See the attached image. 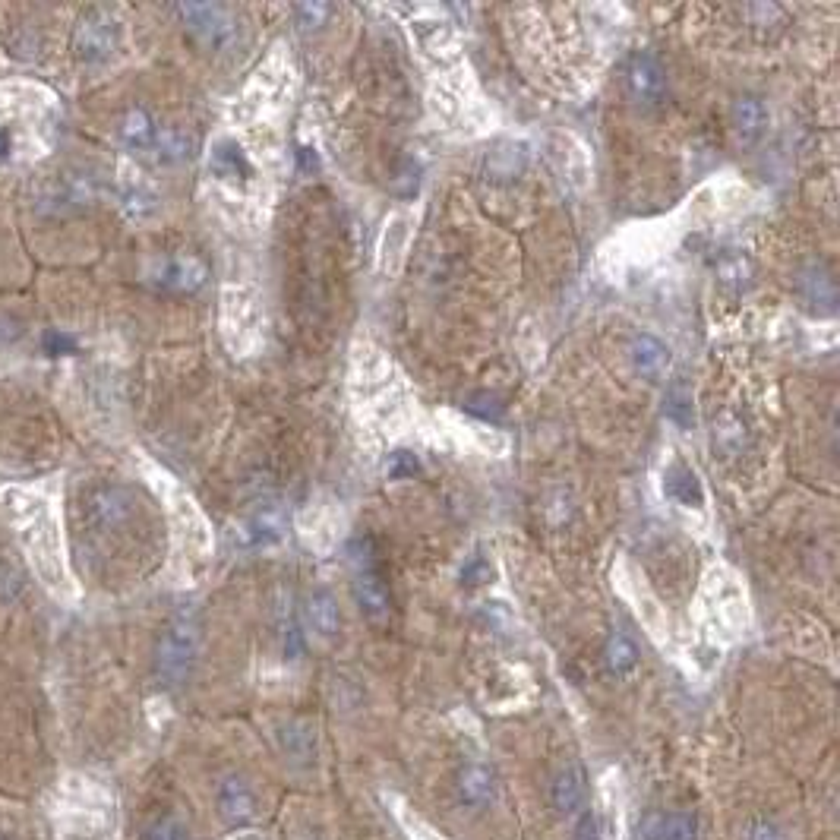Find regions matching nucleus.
Instances as JSON below:
<instances>
[{"label": "nucleus", "instance_id": "5701e85b", "mask_svg": "<svg viewBox=\"0 0 840 840\" xmlns=\"http://www.w3.org/2000/svg\"><path fill=\"white\" fill-rule=\"evenodd\" d=\"M604 657H607L610 673H616V676L632 673V670H635V664H638V651H635V645L629 642V638H626L623 632H613V635L607 638Z\"/></svg>", "mask_w": 840, "mask_h": 840}, {"label": "nucleus", "instance_id": "ddd939ff", "mask_svg": "<svg viewBox=\"0 0 840 840\" xmlns=\"http://www.w3.org/2000/svg\"><path fill=\"white\" fill-rule=\"evenodd\" d=\"M730 120H733L736 139H739L743 146H749V143H755L758 136H762L765 124H768V111H765V105H762V98H755V95H739L736 102H733Z\"/></svg>", "mask_w": 840, "mask_h": 840}, {"label": "nucleus", "instance_id": "7ed1b4c3", "mask_svg": "<svg viewBox=\"0 0 840 840\" xmlns=\"http://www.w3.org/2000/svg\"><path fill=\"white\" fill-rule=\"evenodd\" d=\"M196 657H199V623L190 610H184L174 616V623L165 629L162 642H158V654H155L158 679L168 686H180L193 673Z\"/></svg>", "mask_w": 840, "mask_h": 840}, {"label": "nucleus", "instance_id": "473e14b6", "mask_svg": "<svg viewBox=\"0 0 840 840\" xmlns=\"http://www.w3.org/2000/svg\"><path fill=\"white\" fill-rule=\"evenodd\" d=\"M752 840H784V834H780L774 825H765V822H762V825L752 828Z\"/></svg>", "mask_w": 840, "mask_h": 840}, {"label": "nucleus", "instance_id": "cd10ccee", "mask_svg": "<svg viewBox=\"0 0 840 840\" xmlns=\"http://www.w3.org/2000/svg\"><path fill=\"white\" fill-rule=\"evenodd\" d=\"M332 10L326 4H300L297 7V26L300 29H316V26H323L326 23V16Z\"/></svg>", "mask_w": 840, "mask_h": 840}, {"label": "nucleus", "instance_id": "f3484780", "mask_svg": "<svg viewBox=\"0 0 840 840\" xmlns=\"http://www.w3.org/2000/svg\"><path fill=\"white\" fill-rule=\"evenodd\" d=\"M496 793V780L487 765H465L458 771V796L468 806H487Z\"/></svg>", "mask_w": 840, "mask_h": 840}, {"label": "nucleus", "instance_id": "b1692460", "mask_svg": "<svg viewBox=\"0 0 840 840\" xmlns=\"http://www.w3.org/2000/svg\"><path fill=\"white\" fill-rule=\"evenodd\" d=\"M282 749L285 755L291 758V762L297 765H307L310 758H313V736L304 724H288L282 730Z\"/></svg>", "mask_w": 840, "mask_h": 840}, {"label": "nucleus", "instance_id": "a211bd4d", "mask_svg": "<svg viewBox=\"0 0 840 840\" xmlns=\"http://www.w3.org/2000/svg\"><path fill=\"white\" fill-rule=\"evenodd\" d=\"M149 152L155 155V162H162V165H180L193 155V136L180 127H162L155 133V143Z\"/></svg>", "mask_w": 840, "mask_h": 840}, {"label": "nucleus", "instance_id": "7c9ffc66", "mask_svg": "<svg viewBox=\"0 0 840 840\" xmlns=\"http://www.w3.org/2000/svg\"><path fill=\"white\" fill-rule=\"evenodd\" d=\"M19 588V572L0 556V594H13Z\"/></svg>", "mask_w": 840, "mask_h": 840}, {"label": "nucleus", "instance_id": "412c9836", "mask_svg": "<svg viewBox=\"0 0 840 840\" xmlns=\"http://www.w3.org/2000/svg\"><path fill=\"white\" fill-rule=\"evenodd\" d=\"M285 531V512L282 506H266V509H259L247 528H244V537H247V544H272V540H278Z\"/></svg>", "mask_w": 840, "mask_h": 840}, {"label": "nucleus", "instance_id": "2eb2a0df", "mask_svg": "<svg viewBox=\"0 0 840 840\" xmlns=\"http://www.w3.org/2000/svg\"><path fill=\"white\" fill-rule=\"evenodd\" d=\"M304 623L313 635L319 638H332L342 626V616H338V604L329 591H313L304 604Z\"/></svg>", "mask_w": 840, "mask_h": 840}, {"label": "nucleus", "instance_id": "4be33fe9", "mask_svg": "<svg viewBox=\"0 0 840 840\" xmlns=\"http://www.w3.org/2000/svg\"><path fill=\"white\" fill-rule=\"evenodd\" d=\"M667 493L673 496V499H679V503L683 506H702V484H698V477L692 474V468H686V465H673L670 471H667Z\"/></svg>", "mask_w": 840, "mask_h": 840}, {"label": "nucleus", "instance_id": "f257e3e1", "mask_svg": "<svg viewBox=\"0 0 840 840\" xmlns=\"http://www.w3.org/2000/svg\"><path fill=\"white\" fill-rule=\"evenodd\" d=\"M0 503H4V512L10 515L19 544H23L35 575L42 578V585L57 597H67L70 575H67L64 547H60V531L48 499L23 487H7L0 493Z\"/></svg>", "mask_w": 840, "mask_h": 840}, {"label": "nucleus", "instance_id": "0eeeda50", "mask_svg": "<svg viewBox=\"0 0 840 840\" xmlns=\"http://www.w3.org/2000/svg\"><path fill=\"white\" fill-rule=\"evenodd\" d=\"M98 196V180L86 171H67L48 180L45 190L38 193V203L45 212H73L95 203Z\"/></svg>", "mask_w": 840, "mask_h": 840}, {"label": "nucleus", "instance_id": "c756f323", "mask_svg": "<svg viewBox=\"0 0 840 840\" xmlns=\"http://www.w3.org/2000/svg\"><path fill=\"white\" fill-rule=\"evenodd\" d=\"M414 471H417V458H414V455L398 452V455L392 458V468H389L392 477H411Z\"/></svg>", "mask_w": 840, "mask_h": 840}, {"label": "nucleus", "instance_id": "72a5a7b5", "mask_svg": "<svg viewBox=\"0 0 840 840\" xmlns=\"http://www.w3.org/2000/svg\"><path fill=\"white\" fill-rule=\"evenodd\" d=\"M578 840H597V828H594V818L591 815H585L582 818V825H578V834H575Z\"/></svg>", "mask_w": 840, "mask_h": 840}, {"label": "nucleus", "instance_id": "9b49d317", "mask_svg": "<svg viewBox=\"0 0 840 840\" xmlns=\"http://www.w3.org/2000/svg\"><path fill=\"white\" fill-rule=\"evenodd\" d=\"M629 360H632V370L642 379L660 383L670 370V348L654 335H635L629 345Z\"/></svg>", "mask_w": 840, "mask_h": 840}, {"label": "nucleus", "instance_id": "f03ea898", "mask_svg": "<svg viewBox=\"0 0 840 840\" xmlns=\"http://www.w3.org/2000/svg\"><path fill=\"white\" fill-rule=\"evenodd\" d=\"M348 563H351V594L357 600L360 613H364L370 623H386L392 616V597L383 582V572H379L370 540H364V537L351 540Z\"/></svg>", "mask_w": 840, "mask_h": 840}, {"label": "nucleus", "instance_id": "6e6552de", "mask_svg": "<svg viewBox=\"0 0 840 840\" xmlns=\"http://www.w3.org/2000/svg\"><path fill=\"white\" fill-rule=\"evenodd\" d=\"M626 79H629V92L638 105L654 108L667 98V73L657 64V57H651L645 51L629 60Z\"/></svg>", "mask_w": 840, "mask_h": 840}, {"label": "nucleus", "instance_id": "393cba45", "mask_svg": "<svg viewBox=\"0 0 840 840\" xmlns=\"http://www.w3.org/2000/svg\"><path fill=\"white\" fill-rule=\"evenodd\" d=\"M120 199H124V212H130V215H149L152 209H155V193L149 190V187H143V184H127L124 180V193H120Z\"/></svg>", "mask_w": 840, "mask_h": 840}, {"label": "nucleus", "instance_id": "c85d7f7f", "mask_svg": "<svg viewBox=\"0 0 840 840\" xmlns=\"http://www.w3.org/2000/svg\"><path fill=\"white\" fill-rule=\"evenodd\" d=\"M490 575H493V569H490L480 556H477V559H471V563L465 566V572H462V578H465L468 585H484Z\"/></svg>", "mask_w": 840, "mask_h": 840}, {"label": "nucleus", "instance_id": "f8f14e48", "mask_svg": "<svg viewBox=\"0 0 840 840\" xmlns=\"http://www.w3.org/2000/svg\"><path fill=\"white\" fill-rule=\"evenodd\" d=\"M550 796H553L556 812H563V815L578 812V809L585 806V799H588V777H585V771L578 768V765L563 768V771L556 774V780H553Z\"/></svg>", "mask_w": 840, "mask_h": 840}, {"label": "nucleus", "instance_id": "1a4fd4ad", "mask_svg": "<svg viewBox=\"0 0 840 840\" xmlns=\"http://www.w3.org/2000/svg\"><path fill=\"white\" fill-rule=\"evenodd\" d=\"M133 512H136V499L124 487H114V484L98 487L89 496V518L95 528H105V531L124 528L133 518Z\"/></svg>", "mask_w": 840, "mask_h": 840}, {"label": "nucleus", "instance_id": "423d86ee", "mask_svg": "<svg viewBox=\"0 0 840 840\" xmlns=\"http://www.w3.org/2000/svg\"><path fill=\"white\" fill-rule=\"evenodd\" d=\"M177 13L206 48H228L237 38V16L222 4H180Z\"/></svg>", "mask_w": 840, "mask_h": 840}, {"label": "nucleus", "instance_id": "39448f33", "mask_svg": "<svg viewBox=\"0 0 840 840\" xmlns=\"http://www.w3.org/2000/svg\"><path fill=\"white\" fill-rule=\"evenodd\" d=\"M120 45V23L108 10H92L89 16L79 19V26L73 32V48L79 60L86 64H105L114 57Z\"/></svg>", "mask_w": 840, "mask_h": 840}, {"label": "nucleus", "instance_id": "9d476101", "mask_svg": "<svg viewBox=\"0 0 840 840\" xmlns=\"http://www.w3.org/2000/svg\"><path fill=\"white\" fill-rule=\"evenodd\" d=\"M152 282L162 285L168 291H196L206 282V266L199 263L196 256H171V259H158L152 266Z\"/></svg>", "mask_w": 840, "mask_h": 840}, {"label": "nucleus", "instance_id": "aec40b11", "mask_svg": "<svg viewBox=\"0 0 840 840\" xmlns=\"http://www.w3.org/2000/svg\"><path fill=\"white\" fill-rule=\"evenodd\" d=\"M799 291H803V297L809 300L812 307H825V310H834L837 304V285H834V278L825 272V266H806L803 275H799Z\"/></svg>", "mask_w": 840, "mask_h": 840}, {"label": "nucleus", "instance_id": "bb28decb", "mask_svg": "<svg viewBox=\"0 0 840 840\" xmlns=\"http://www.w3.org/2000/svg\"><path fill=\"white\" fill-rule=\"evenodd\" d=\"M146 840H193L190 831L177 822V818H162V822H155L149 828V837Z\"/></svg>", "mask_w": 840, "mask_h": 840}, {"label": "nucleus", "instance_id": "f704fd0d", "mask_svg": "<svg viewBox=\"0 0 840 840\" xmlns=\"http://www.w3.org/2000/svg\"><path fill=\"white\" fill-rule=\"evenodd\" d=\"M7 149H10V139L0 133V155H7Z\"/></svg>", "mask_w": 840, "mask_h": 840}, {"label": "nucleus", "instance_id": "20e7f679", "mask_svg": "<svg viewBox=\"0 0 840 840\" xmlns=\"http://www.w3.org/2000/svg\"><path fill=\"white\" fill-rule=\"evenodd\" d=\"M57 818L73 831H92L105 818V790L86 777H67L57 793Z\"/></svg>", "mask_w": 840, "mask_h": 840}, {"label": "nucleus", "instance_id": "4468645a", "mask_svg": "<svg viewBox=\"0 0 840 840\" xmlns=\"http://www.w3.org/2000/svg\"><path fill=\"white\" fill-rule=\"evenodd\" d=\"M218 812H222L225 822H247L256 812V799L250 793V787L240 777H228L218 787Z\"/></svg>", "mask_w": 840, "mask_h": 840}, {"label": "nucleus", "instance_id": "2f4dec72", "mask_svg": "<svg viewBox=\"0 0 840 840\" xmlns=\"http://www.w3.org/2000/svg\"><path fill=\"white\" fill-rule=\"evenodd\" d=\"M45 345H48V351H54V354H67V351H73V338H67V335H60V332H48L45 335Z\"/></svg>", "mask_w": 840, "mask_h": 840}, {"label": "nucleus", "instance_id": "a878e982", "mask_svg": "<svg viewBox=\"0 0 840 840\" xmlns=\"http://www.w3.org/2000/svg\"><path fill=\"white\" fill-rule=\"evenodd\" d=\"M667 414L676 420V424H689L692 420V392L686 389V386H676L673 392H670V405H667Z\"/></svg>", "mask_w": 840, "mask_h": 840}, {"label": "nucleus", "instance_id": "dca6fc26", "mask_svg": "<svg viewBox=\"0 0 840 840\" xmlns=\"http://www.w3.org/2000/svg\"><path fill=\"white\" fill-rule=\"evenodd\" d=\"M155 133H158L155 120L143 108H130L124 114V120H120V127H117L120 143H124V149H130V152H149L152 143H155Z\"/></svg>", "mask_w": 840, "mask_h": 840}, {"label": "nucleus", "instance_id": "6ab92c4d", "mask_svg": "<svg viewBox=\"0 0 840 840\" xmlns=\"http://www.w3.org/2000/svg\"><path fill=\"white\" fill-rule=\"evenodd\" d=\"M645 837L648 840H698L695 815H689V812L654 815L645 825Z\"/></svg>", "mask_w": 840, "mask_h": 840}]
</instances>
